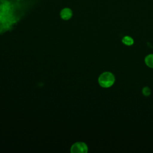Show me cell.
Here are the masks:
<instances>
[{
    "mask_svg": "<svg viewBox=\"0 0 153 153\" xmlns=\"http://www.w3.org/2000/svg\"><path fill=\"white\" fill-rule=\"evenodd\" d=\"M122 42L124 44L130 46V45H131L133 44L134 40L131 37H130L129 36H126L123 37V39H122Z\"/></svg>",
    "mask_w": 153,
    "mask_h": 153,
    "instance_id": "obj_5",
    "label": "cell"
},
{
    "mask_svg": "<svg viewBox=\"0 0 153 153\" xmlns=\"http://www.w3.org/2000/svg\"><path fill=\"white\" fill-rule=\"evenodd\" d=\"M115 78L113 74L109 72H105L102 73L99 77L98 81L100 86L104 88H108L112 86Z\"/></svg>",
    "mask_w": 153,
    "mask_h": 153,
    "instance_id": "obj_1",
    "label": "cell"
},
{
    "mask_svg": "<svg viewBox=\"0 0 153 153\" xmlns=\"http://www.w3.org/2000/svg\"><path fill=\"white\" fill-rule=\"evenodd\" d=\"M88 151L87 146L85 143L77 142L74 143L71 147V152L85 153Z\"/></svg>",
    "mask_w": 153,
    "mask_h": 153,
    "instance_id": "obj_2",
    "label": "cell"
},
{
    "mask_svg": "<svg viewBox=\"0 0 153 153\" xmlns=\"http://www.w3.org/2000/svg\"><path fill=\"white\" fill-rule=\"evenodd\" d=\"M142 93L143 95L145 96H148L151 94V90L149 87H145L142 89Z\"/></svg>",
    "mask_w": 153,
    "mask_h": 153,
    "instance_id": "obj_6",
    "label": "cell"
},
{
    "mask_svg": "<svg viewBox=\"0 0 153 153\" xmlns=\"http://www.w3.org/2000/svg\"><path fill=\"white\" fill-rule=\"evenodd\" d=\"M72 16V12L71 9L66 8L63 9L60 12V16L64 20L69 19Z\"/></svg>",
    "mask_w": 153,
    "mask_h": 153,
    "instance_id": "obj_3",
    "label": "cell"
},
{
    "mask_svg": "<svg viewBox=\"0 0 153 153\" xmlns=\"http://www.w3.org/2000/svg\"><path fill=\"white\" fill-rule=\"evenodd\" d=\"M145 62L148 67L153 68V54L146 56L145 59Z\"/></svg>",
    "mask_w": 153,
    "mask_h": 153,
    "instance_id": "obj_4",
    "label": "cell"
}]
</instances>
